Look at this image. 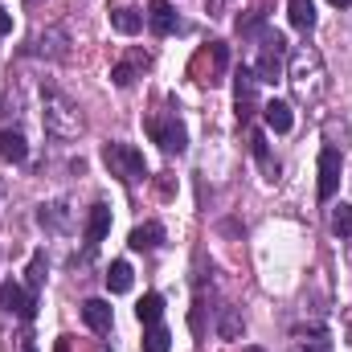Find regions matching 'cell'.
<instances>
[{
  "label": "cell",
  "instance_id": "obj_7",
  "mask_svg": "<svg viewBox=\"0 0 352 352\" xmlns=\"http://www.w3.org/2000/svg\"><path fill=\"white\" fill-rule=\"evenodd\" d=\"M0 311H8V316H21L25 324L37 316V295H29L21 283H0Z\"/></svg>",
  "mask_w": 352,
  "mask_h": 352
},
{
  "label": "cell",
  "instance_id": "obj_23",
  "mask_svg": "<svg viewBox=\"0 0 352 352\" xmlns=\"http://www.w3.org/2000/svg\"><path fill=\"white\" fill-rule=\"evenodd\" d=\"M168 349H173L168 328H164V324H152V328L144 332V352H168Z\"/></svg>",
  "mask_w": 352,
  "mask_h": 352
},
{
  "label": "cell",
  "instance_id": "obj_26",
  "mask_svg": "<svg viewBox=\"0 0 352 352\" xmlns=\"http://www.w3.org/2000/svg\"><path fill=\"white\" fill-rule=\"evenodd\" d=\"M111 82L119 90H127L135 82V62H119V66H111Z\"/></svg>",
  "mask_w": 352,
  "mask_h": 352
},
{
  "label": "cell",
  "instance_id": "obj_1",
  "mask_svg": "<svg viewBox=\"0 0 352 352\" xmlns=\"http://www.w3.org/2000/svg\"><path fill=\"white\" fill-rule=\"evenodd\" d=\"M287 78H291V90H295L299 102H320L324 90H328V70H324L320 50H311V45L295 50L291 62H287Z\"/></svg>",
  "mask_w": 352,
  "mask_h": 352
},
{
  "label": "cell",
  "instance_id": "obj_6",
  "mask_svg": "<svg viewBox=\"0 0 352 352\" xmlns=\"http://www.w3.org/2000/svg\"><path fill=\"white\" fill-rule=\"evenodd\" d=\"M234 111H238L242 123L254 119V111H258V78H254V70L234 74Z\"/></svg>",
  "mask_w": 352,
  "mask_h": 352
},
{
  "label": "cell",
  "instance_id": "obj_22",
  "mask_svg": "<svg viewBox=\"0 0 352 352\" xmlns=\"http://www.w3.org/2000/svg\"><path fill=\"white\" fill-rule=\"evenodd\" d=\"M250 148H254V160H258V164H263L266 180H278V164H274V160H270V148H266L263 131H254V135H250Z\"/></svg>",
  "mask_w": 352,
  "mask_h": 352
},
{
  "label": "cell",
  "instance_id": "obj_31",
  "mask_svg": "<svg viewBox=\"0 0 352 352\" xmlns=\"http://www.w3.org/2000/svg\"><path fill=\"white\" fill-rule=\"evenodd\" d=\"M12 33V16L4 12V4H0V37H8Z\"/></svg>",
  "mask_w": 352,
  "mask_h": 352
},
{
  "label": "cell",
  "instance_id": "obj_9",
  "mask_svg": "<svg viewBox=\"0 0 352 352\" xmlns=\"http://www.w3.org/2000/svg\"><path fill=\"white\" fill-rule=\"evenodd\" d=\"M340 168H344V156L336 148H324L320 152V201H332L336 188H340Z\"/></svg>",
  "mask_w": 352,
  "mask_h": 352
},
{
  "label": "cell",
  "instance_id": "obj_34",
  "mask_svg": "<svg viewBox=\"0 0 352 352\" xmlns=\"http://www.w3.org/2000/svg\"><path fill=\"white\" fill-rule=\"evenodd\" d=\"M0 111H4V94H0Z\"/></svg>",
  "mask_w": 352,
  "mask_h": 352
},
{
  "label": "cell",
  "instance_id": "obj_12",
  "mask_svg": "<svg viewBox=\"0 0 352 352\" xmlns=\"http://www.w3.org/2000/svg\"><path fill=\"white\" fill-rule=\"evenodd\" d=\"M82 320H87L90 332H111V324H115V311H111V303L107 299H87L82 303Z\"/></svg>",
  "mask_w": 352,
  "mask_h": 352
},
{
  "label": "cell",
  "instance_id": "obj_35",
  "mask_svg": "<svg viewBox=\"0 0 352 352\" xmlns=\"http://www.w3.org/2000/svg\"><path fill=\"white\" fill-rule=\"evenodd\" d=\"M25 4H37V0H25Z\"/></svg>",
  "mask_w": 352,
  "mask_h": 352
},
{
  "label": "cell",
  "instance_id": "obj_8",
  "mask_svg": "<svg viewBox=\"0 0 352 352\" xmlns=\"http://www.w3.org/2000/svg\"><path fill=\"white\" fill-rule=\"evenodd\" d=\"M33 54H37V58H50V62H66V58H70V33H66L62 25L37 33V37H33Z\"/></svg>",
  "mask_w": 352,
  "mask_h": 352
},
{
  "label": "cell",
  "instance_id": "obj_18",
  "mask_svg": "<svg viewBox=\"0 0 352 352\" xmlns=\"http://www.w3.org/2000/svg\"><path fill=\"white\" fill-rule=\"evenodd\" d=\"M131 283H135V274H131V263H111V270H107V291L111 295H127L131 291Z\"/></svg>",
  "mask_w": 352,
  "mask_h": 352
},
{
  "label": "cell",
  "instance_id": "obj_27",
  "mask_svg": "<svg viewBox=\"0 0 352 352\" xmlns=\"http://www.w3.org/2000/svg\"><path fill=\"white\" fill-rule=\"evenodd\" d=\"M41 283H45V254H33V263H29V295H37Z\"/></svg>",
  "mask_w": 352,
  "mask_h": 352
},
{
  "label": "cell",
  "instance_id": "obj_14",
  "mask_svg": "<svg viewBox=\"0 0 352 352\" xmlns=\"http://www.w3.org/2000/svg\"><path fill=\"white\" fill-rule=\"evenodd\" d=\"M160 242H164V226H160V221H144V226H135L131 238H127L131 250H156Z\"/></svg>",
  "mask_w": 352,
  "mask_h": 352
},
{
  "label": "cell",
  "instance_id": "obj_17",
  "mask_svg": "<svg viewBox=\"0 0 352 352\" xmlns=\"http://www.w3.org/2000/svg\"><path fill=\"white\" fill-rule=\"evenodd\" d=\"M287 16L299 33H311L316 29V4L311 0H287Z\"/></svg>",
  "mask_w": 352,
  "mask_h": 352
},
{
  "label": "cell",
  "instance_id": "obj_2",
  "mask_svg": "<svg viewBox=\"0 0 352 352\" xmlns=\"http://www.w3.org/2000/svg\"><path fill=\"white\" fill-rule=\"evenodd\" d=\"M41 123H45V131H50L54 140H74V135L82 131V115H78V107H74L62 90H54V87L41 90Z\"/></svg>",
  "mask_w": 352,
  "mask_h": 352
},
{
  "label": "cell",
  "instance_id": "obj_21",
  "mask_svg": "<svg viewBox=\"0 0 352 352\" xmlns=\"http://www.w3.org/2000/svg\"><path fill=\"white\" fill-rule=\"evenodd\" d=\"M217 336H221V340H238V336H242V311H238V307H221V316H217Z\"/></svg>",
  "mask_w": 352,
  "mask_h": 352
},
{
  "label": "cell",
  "instance_id": "obj_5",
  "mask_svg": "<svg viewBox=\"0 0 352 352\" xmlns=\"http://www.w3.org/2000/svg\"><path fill=\"white\" fill-rule=\"evenodd\" d=\"M283 58H287V37H283L278 29H266L263 33V54H258V66H254V78H258V82H278V78L287 74Z\"/></svg>",
  "mask_w": 352,
  "mask_h": 352
},
{
  "label": "cell",
  "instance_id": "obj_32",
  "mask_svg": "<svg viewBox=\"0 0 352 352\" xmlns=\"http://www.w3.org/2000/svg\"><path fill=\"white\" fill-rule=\"evenodd\" d=\"M344 336H349V344H352V311L344 316Z\"/></svg>",
  "mask_w": 352,
  "mask_h": 352
},
{
  "label": "cell",
  "instance_id": "obj_11",
  "mask_svg": "<svg viewBox=\"0 0 352 352\" xmlns=\"http://www.w3.org/2000/svg\"><path fill=\"white\" fill-rule=\"evenodd\" d=\"M148 25H152L156 37L176 33V8L168 4V0H148Z\"/></svg>",
  "mask_w": 352,
  "mask_h": 352
},
{
  "label": "cell",
  "instance_id": "obj_19",
  "mask_svg": "<svg viewBox=\"0 0 352 352\" xmlns=\"http://www.w3.org/2000/svg\"><path fill=\"white\" fill-rule=\"evenodd\" d=\"M111 25H115V33L131 37V33L144 29V12H140V8H115V12H111Z\"/></svg>",
  "mask_w": 352,
  "mask_h": 352
},
{
  "label": "cell",
  "instance_id": "obj_10",
  "mask_svg": "<svg viewBox=\"0 0 352 352\" xmlns=\"http://www.w3.org/2000/svg\"><path fill=\"white\" fill-rule=\"evenodd\" d=\"M37 221H41V230H50V234H70V226H74L66 201H50V205H41V209H37Z\"/></svg>",
  "mask_w": 352,
  "mask_h": 352
},
{
  "label": "cell",
  "instance_id": "obj_20",
  "mask_svg": "<svg viewBox=\"0 0 352 352\" xmlns=\"http://www.w3.org/2000/svg\"><path fill=\"white\" fill-rule=\"evenodd\" d=\"M135 316H140V324L144 328H152V324H160V316H164V299L152 291V295H144L140 299V307H135Z\"/></svg>",
  "mask_w": 352,
  "mask_h": 352
},
{
  "label": "cell",
  "instance_id": "obj_33",
  "mask_svg": "<svg viewBox=\"0 0 352 352\" xmlns=\"http://www.w3.org/2000/svg\"><path fill=\"white\" fill-rule=\"evenodd\" d=\"M328 4H332V8H349L352 0H328Z\"/></svg>",
  "mask_w": 352,
  "mask_h": 352
},
{
  "label": "cell",
  "instance_id": "obj_13",
  "mask_svg": "<svg viewBox=\"0 0 352 352\" xmlns=\"http://www.w3.org/2000/svg\"><path fill=\"white\" fill-rule=\"evenodd\" d=\"M263 119H266V127L274 131V135H287L291 127H295V115H291V107L287 102H278V98H270L263 107Z\"/></svg>",
  "mask_w": 352,
  "mask_h": 352
},
{
  "label": "cell",
  "instance_id": "obj_16",
  "mask_svg": "<svg viewBox=\"0 0 352 352\" xmlns=\"http://www.w3.org/2000/svg\"><path fill=\"white\" fill-rule=\"evenodd\" d=\"M25 156H29L25 135H21V131H0V160H8V164H25Z\"/></svg>",
  "mask_w": 352,
  "mask_h": 352
},
{
  "label": "cell",
  "instance_id": "obj_24",
  "mask_svg": "<svg viewBox=\"0 0 352 352\" xmlns=\"http://www.w3.org/2000/svg\"><path fill=\"white\" fill-rule=\"evenodd\" d=\"M332 230L340 242H352V205H336L332 209Z\"/></svg>",
  "mask_w": 352,
  "mask_h": 352
},
{
  "label": "cell",
  "instance_id": "obj_4",
  "mask_svg": "<svg viewBox=\"0 0 352 352\" xmlns=\"http://www.w3.org/2000/svg\"><path fill=\"white\" fill-rule=\"evenodd\" d=\"M144 131H148L152 144H160L168 156H180V152L188 148V131H184V123L176 119V111H168V115H148V119H144Z\"/></svg>",
  "mask_w": 352,
  "mask_h": 352
},
{
  "label": "cell",
  "instance_id": "obj_15",
  "mask_svg": "<svg viewBox=\"0 0 352 352\" xmlns=\"http://www.w3.org/2000/svg\"><path fill=\"white\" fill-rule=\"evenodd\" d=\"M111 234V205H90L87 217V246H98Z\"/></svg>",
  "mask_w": 352,
  "mask_h": 352
},
{
  "label": "cell",
  "instance_id": "obj_29",
  "mask_svg": "<svg viewBox=\"0 0 352 352\" xmlns=\"http://www.w3.org/2000/svg\"><path fill=\"white\" fill-rule=\"evenodd\" d=\"M16 352H37V336H33L29 328H25V332L16 336Z\"/></svg>",
  "mask_w": 352,
  "mask_h": 352
},
{
  "label": "cell",
  "instance_id": "obj_30",
  "mask_svg": "<svg viewBox=\"0 0 352 352\" xmlns=\"http://www.w3.org/2000/svg\"><path fill=\"white\" fill-rule=\"evenodd\" d=\"M307 352H328V336H324V332H311V340H307Z\"/></svg>",
  "mask_w": 352,
  "mask_h": 352
},
{
  "label": "cell",
  "instance_id": "obj_28",
  "mask_svg": "<svg viewBox=\"0 0 352 352\" xmlns=\"http://www.w3.org/2000/svg\"><path fill=\"white\" fill-rule=\"evenodd\" d=\"M209 54H213V70H226V62H230V45H226V41H213Z\"/></svg>",
  "mask_w": 352,
  "mask_h": 352
},
{
  "label": "cell",
  "instance_id": "obj_25",
  "mask_svg": "<svg viewBox=\"0 0 352 352\" xmlns=\"http://www.w3.org/2000/svg\"><path fill=\"white\" fill-rule=\"evenodd\" d=\"M238 33H242V37L266 33V12H263V8H250L246 16H238Z\"/></svg>",
  "mask_w": 352,
  "mask_h": 352
},
{
  "label": "cell",
  "instance_id": "obj_3",
  "mask_svg": "<svg viewBox=\"0 0 352 352\" xmlns=\"http://www.w3.org/2000/svg\"><path fill=\"white\" fill-rule=\"evenodd\" d=\"M102 164L111 168V176H119L123 184H135L148 176V164H144V152L131 148V144H107L102 148Z\"/></svg>",
  "mask_w": 352,
  "mask_h": 352
}]
</instances>
